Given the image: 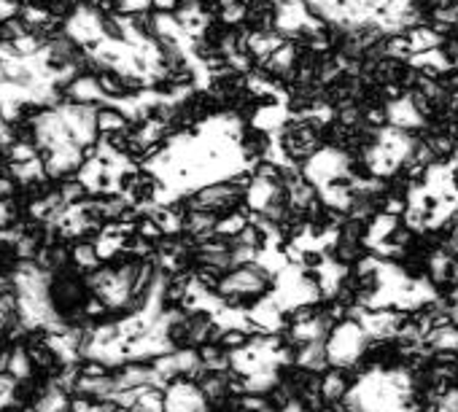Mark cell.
<instances>
[{"mask_svg": "<svg viewBox=\"0 0 458 412\" xmlns=\"http://www.w3.org/2000/svg\"><path fill=\"white\" fill-rule=\"evenodd\" d=\"M73 76V65L52 44L36 38L0 44V114L9 122L28 105H55Z\"/></svg>", "mask_w": 458, "mask_h": 412, "instance_id": "1", "label": "cell"}, {"mask_svg": "<svg viewBox=\"0 0 458 412\" xmlns=\"http://www.w3.org/2000/svg\"><path fill=\"white\" fill-rule=\"evenodd\" d=\"M100 138V105L92 103H55L33 119V148L49 178L81 170Z\"/></svg>", "mask_w": 458, "mask_h": 412, "instance_id": "2", "label": "cell"}, {"mask_svg": "<svg viewBox=\"0 0 458 412\" xmlns=\"http://www.w3.org/2000/svg\"><path fill=\"white\" fill-rule=\"evenodd\" d=\"M14 305L25 329H63V321L52 305L49 273L38 265H22L14 275Z\"/></svg>", "mask_w": 458, "mask_h": 412, "instance_id": "3", "label": "cell"}, {"mask_svg": "<svg viewBox=\"0 0 458 412\" xmlns=\"http://www.w3.org/2000/svg\"><path fill=\"white\" fill-rule=\"evenodd\" d=\"M165 404L167 412H208V401L199 393L197 383L191 380H175L167 391H165Z\"/></svg>", "mask_w": 458, "mask_h": 412, "instance_id": "4", "label": "cell"}, {"mask_svg": "<svg viewBox=\"0 0 458 412\" xmlns=\"http://www.w3.org/2000/svg\"><path fill=\"white\" fill-rule=\"evenodd\" d=\"M218 230V216L210 214V211H199V208H191L183 219V235L194 243H202L208 238H213Z\"/></svg>", "mask_w": 458, "mask_h": 412, "instance_id": "5", "label": "cell"}, {"mask_svg": "<svg viewBox=\"0 0 458 412\" xmlns=\"http://www.w3.org/2000/svg\"><path fill=\"white\" fill-rule=\"evenodd\" d=\"M36 412H65L71 409V399H68V388H63L57 380L47 388V393L38 399V404L33 407Z\"/></svg>", "mask_w": 458, "mask_h": 412, "instance_id": "6", "label": "cell"}, {"mask_svg": "<svg viewBox=\"0 0 458 412\" xmlns=\"http://www.w3.org/2000/svg\"><path fill=\"white\" fill-rule=\"evenodd\" d=\"M71 409L73 412H119L122 407L114 399H95V396L79 393L76 399H71Z\"/></svg>", "mask_w": 458, "mask_h": 412, "instance_id": "7", "label": "cell"}, {"mask_svg": "<svg viewBox=\"0 0 458 412\" xmlns=\"http://www.w3.org/2000/svg\"><path fill=\"white\" fill-rule=\"evenodd\" d=\"M9 374L17 380H25L30 374V361H28L25 350H14V356L9 358Z\"/></svg>", "mask_w": 458, "mask_h": 412, "instance_id": "8", "label": "cell"}, {"mask_svg": "<svg viewBox=\"0 0 458 412\" xmlns=\"http://www.w3.org/2000/svg\"><path fill=\"white\" fill-rule=\"evenodd\" d=\"M14 391H17V377H12L9 372H6V374H0V409L12 404Z\"/></svg>", "mask_w": 458, "mask_h": 412, "instance_id": "9", "label": "cell"}, {"mask_svg": "<svg viewBox=\"0 0 458 412\" xmlns=\"http://www.w3.org/2000/svg\"><path fill=\"white\" fill-rule=\"evenodd\" d=\"M4 321H6V310H4V305H0V329H4Z\"/></svg>", "mask_w": 458, "mask_h": 412, "instance_id": "10", "label": "cell"}, {"mask_svg": "<svg viewBox=\"0 0 458 412\" xmlns=\"http://www.w3.org/2000/svg\"><path fill=\"white\" fill-rule=\"evenodd\" d=\"M4 124H6V119H4V114H0V132H4Z\"/></svg>", "mask_w": 458, "mask_h": 412, "instance_id": "11", "label": "cell"}, {"mask_svg": "<svg viewBox=\"0 0 458 412\" xmlns=\"http://www.w3.org/2000/svg\"><path fill=\"white\" fill-rule=\"evenodd\" d=\"M119 412H130V409H119Z\"/></svg>", "mask_w": 458, "mask_h": 412, "instance_id": "12", "label": "cell"}]
</instances>
